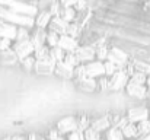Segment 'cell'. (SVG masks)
I'll return each mask as SVG.
<instances>
[{"instance_id":"obj_1","label":"cell","mask_w":150,"mask_h":140,"mask_svg":"<svg viewBox=\"0 0 150 140\" xmlns=\"http://www.w3.org/2000/svg\"><path fill=\"white\" fill-rule=\"evenodd\" d=\"M1 6H4L6 9L22 15V16H28V18H35V15L38 13V9L32 4V3H23V1H7V3H0Z\"/></svg>"},{"instance_id":"obj_2","label":"cell","mask_w":150,"mask_h":140,"mask_svg":"<svg viewBox=\"0 0 150 140\" xmlns=\"http://www.w3.org/2000/svg\"><path fill=\"white\" fill-rule=\"evenodd\" d=\"M125 118H127L128 123H133V124H139L144 120H149V107L146 104L131 107V108L127 109Z\"/></svg>"},{"instance_id":"obj_3","label":"cell","mask_w":150,"mask_h":140,"mask_svg":"<svg viewBox=\"0 0 150 140\" xmlns=\"http://www.w3.org/2000/svg\"><path fill=\"white\" fill-rule=\"evenodd\" d=\"M55 130L63 137H66V136H69V134H71L74 131H79L77 130V120H76V117L74 115H66V117L60 118L57 121V124H55Z\"/></svg>"},{"instance_id":"obj_4","label":"cell","mask_w":150,"mask_h":140,"mask_svg":"<svg viewBox=\"0 0 150 140\" xmlns=\"http://www.w3.org/2000/svg\"><path fill=\"white\" fill-rule=\"evenodd\" d=\"M106 61L112 63L114 66H117L121 70L130 61V55L125 51H122L121 48H118V47H109V53H108Z\"/></svg>"},{"instance_id":"obj_5","label":"cell","mask_w":150,"mask_h":140,"mask_svg":"<svg viewBox=\"0 0 150 140\" xmlns=\"http://www.w3.org/2000/svg\"><path fill=\"white\" fill-rule=\"evenodd\" d=\"M127 83H128V76L121 69L109 77V92H121L124 91Z\"/></svg>"},{"instance_id":"obj_6","label":"cell","mask_w":150,"mask_h":140,"mask_svg":"<svg viewBox=\"0 0 150 140\" xmlns=\"http://www.w3.org/2000/svg\"><path fill=\"white\" fill-rule=\"evenodd\" d=\"M12 50L16 54V57H18L19 61L23 60V58H26V57H31L34 54V51H35L31 40H26V41H22V43H13L12 44Z\"/></svg>"},{"instance_id":"obj_7","label":"cell","mask_w":150,"mask_h":140,"mask_svg":"<svg viewBox=\"0 0 150 140\" xmlns=\"http://www.w3.org/2000/svg\"><path fill=\"white\" fill-rule=\"evenodd\" d=\"M79 61V64H88L95 60V50L91 45H79L73 53Z\"/></svg>"},{"instance_id":"obj_8","label":"cell","mask_w":150,"mask_h":140,"mask_svg":"<svg viewBox=\"0 0 150 140\" xmlns=\"http://www.w3.org/2000/svg\"><path fill=\"white\" fill-rule=\"evenodd\" d=\"M85 72H86V77H91V79L98 80L99 77H103V76H105L103 63H102V61H98V60H93V61L85 64Z\"/></svg>"},{"instance_id":"obj_9","label":"cell","mask_w":150,"mask_h":140,"mask_svg":"<svg viewBox=\"0 0 150 140\" xmlns=\"http://www.w3.org/2000/svg\"><path fill=\"white\" fill-rule=\"evenodd\" d=\"M55 61L48 57L47 60H42V61H35V66H34V72L37 75H42V76H51L54 75V67H55Z\"/></svg>"},{"instance_id":"obj_10","label":"cell","mask_w":150,"mask_h":140,"mask_svg":"<svg viewBox=\"0 0 150 140\" xmlns=\"http://www.w3.org/2000/svg\"><path fill=\"white\" fill-rule=\"evenodd\" d=\"M125 93L137 101H146V95H147V88L146 86H140V85H134V83H127V86L124 88Z\"/></svg>"},{"instance_id":"obj_11","label":"cell","mask_w":150,"mask_h":140,"mask_svg":"<svg viewBox=\"0 0 150 140\" xmlns=\"http://www.w3.org/2000/svg\"><path fill=\"white\" fill-rule=\"evenodd\" d=\"M91 129H93L95 131L103 134L108 129H111V114H105V115H100L98 118L92 120Z\"/></svg>"},{"instance_id":"obj_12","label":"cell","mask_w":150,"mask_h":140,"mask_svg":"<svg viewBox=\"0 0 150 140\" xmlns=\"http://www.w3.org/2000/svg\"><path fill=\"white\" fill-rule=\"evenodd\" d=\"M79 45H80L79 41L74 40V38H71V37H69V35H61L60 40H58V44H57V47L61 48L66 54L67 53H74L76 48Z\"/></svg>"},{"instance_id":"obj_13","label":"cell","mask_w":150,"mask_h":140,"mask_svg":"<svg viewBox=\"0 0 150 140\" xmlns=\"http://www.w3.org/2000/svg\"><path fill=\"white\" fill-rule=\"evenodd\" d=\"M51 19H52V16H51V13L48 12V9L38 10V13L34 18V26L35 28H40V29H47L48 25H50Z\"/></svg>"},{"instance_id":"obj_14","label":"cell","mask_w":150,"mask_h":140,"mask_svg":"<svg viewBox=\"0 0 150 140\" xmlns=\"http://www.w3.org/2000/svg\"><path fill=\"white\" fill-rule=\"evenodd\" d=\"M45 37H47V29H40V28H34L31 31V43L35 50L41 48V47L45 45Z\"/></svg>"},{"instance_id":"obj_15","label":"cell","mask_w":150,"mask_h":140,"mask_svg":"<svg viewBox=\"0 0 150 140\" xmlns=\"http://www.w3.org/2000/svg\"><path fill=\"white\" fill-rule=\"evenodd\" d=\"M67 26H69V23H66L60 16H54V18L51 19L47 31H51V32H54V34H57V35L61 37V35H66Z\"/></svg>"},{"instance_id":"obj_16","label":"cell","mask_w":150,"mask_h":140,"mask_svg":"<svg viewBox=\"0 0 150 140\" xmlns=\"http://www.w3.org/2000/svg\"><path fill=\"white\" fill-rule=\"evenodd\" d=\"M73 82H74V85L77 86V89H80V91H83V92H88V93L96 92V80H95V79L85 77V79L73 80Z\"/></svg>"},{"instance_id":"obj_17","label":"cell","mask_w":150,"mask_h":140,"mask_svg":"<svg viewBox=\"0 0 150 140\" xmlns=\"http://www.w3.org/2000/svg\"><path fill=\"white\" fill-rule=\"evenodd\" d=\"M54 75L61 77V79H67V80H73V69L70 66H67L66 63H57L54 67Z\"/></svg>"},{"instance_id":"obj_18","label":"cell","mask_w":150,"mask_h":140,"mask_svg":"<svg viewBox=\"0 0 150 140\" xmlns=\"http://www.w3.org/2000/svg\"><path fill=\"white\" fill-rule=\"evenodd\" d=\"M16 29H18V26H15V25H12V23H7V22L0 21V38H6V40L15 41Z\"/></svg>"},{"instance_id":"obj_19","label":"cell","mask_w":150,"mask_h":140,"mask_svg":"<svg viewBox=\"0 0 150 140\" xmlns=\"http://www.w3.org/2000/svg\"><path fill=\"white\" fill-rule=\"evenodd\" d=\"M121 134L125 140H136L139 137V130H137V124H133V123H127L124 124L121 129Z\"/></svg>"},{"instance_id":"obj_20","label":"cell","mask_w":150,"mask_h":140,"mask_svg":"<svg viewBox=\"0 0 150 140\" xmlns=\"http://www.w3.org/2000/svg\"><path fill=\"white\" fill-rule=\"evenodd\" d=\"M0 63L1 64H7V66H13V64H18L19 60L16 57V54L13 53V50H7V51H3L0 53Z\"/></svg>"},{"instance_id":"obj_21","label":"cell","mask_w":150,"mask_h":140,"mask_svg":"<svg viewBox=\"0 0 150 140\" xmlns=\"http://www.w3.org/2000/svg\"><path fill=\"white\" fill-rule=\"evenodd\" d=\"M58 16L66 22V23H73L76 19V10L73 7H61L58 12Z\"/></svg>"},{"instance_id":"obj_22","label":"cell","mask_w":150,"mask_h":140,"mask_svg":"<svg viewBox=\"0 0 150 140\" xmlns=\"http://www.w3.org/2000/svg\"><path fill=\"white\" fill-rule=\"evenodd\" d=\"M130 63H131V66L134 67L136 72L143 73V75H146V76L150 75V63L140 61V60H133V58H130Z\"/></svg>"},{"instance_id":"obj_23","label":"cell","mask_w":150,"mask_h":140,"mask_svg":"<svg viewBox=\"0 0 150 140\" xmlns=\"http://www.w3.org/2000/svg\"><path fill=\"white\" fill-rule=\"evenodd\" d=\"M82 34H83V29L77 23H69L67 31H66V35H69V37H71V38H74V40L79 41V38L82 37Z\"/></svg>"},{"instance_id":"obj_24","label":"cell","mask_w":150,"mask_h":140,"mask_svg":"<svg viewBox=\"0 0 150 140\" xmlns=\"http://www.w3.org/2000/svg\"><path fill=\"white\" fill-rule=\"evenodd\" d=\"M76 120H77V130H79L80 133H83L86 129H89V127H91L92 118H91L89 115L83 114V115H79V117H76Z\"/></svg>"},{"instance_id":"obj_25","label":"cell","mask_w":150,"mask_h":140,"mask_svg":"<svg viewBox=\"0 0 150 140\" xmlns=\"http://www.w3.org/2000/svg\"><path fill=\"white\" fill-rule=\"evenodd\" d=\"M31 31H32V29H28V28H23V26H18V29H16V37H15V41H13V43H22V41L29 40Z\"/></svg>"},{"instance_id":"obj_26","label":"cell","mask_w":150,"mask_h":140,"mask_svg":"<svg viewBox=\"0 0 150 140\" xmlns=\"http://www.w3.org/2000/svg\"><path fill=\"white\" fill-rule=\"evenodd\" d=\"M103 140H125L121 134V130L120 129H108L105 133H103Z\"/></svg>"},{"instance_id":"obj_27","label":"cell","mask_w":150,"mask_h":140,"mask_svg":"<svg viewBox=\"0 0 150 140\" xmlns=\"http://www.w3.org/2000/svg\"><path fill=\"white\" fill-rule=\"evenodd\" d=\"M127 118L125 115H121V114H111V127L114 129H121L124 124H127Z\"/></svg>"},{"instance_id":"obj_28","label":"cell","mask_w":150,"mask_h":140,"mask_svg":"<svg viewBox=\"0 0 150 140\" xmlns=\"http://www.w3.org/2000/svg\"><path fill=\"white\" fill-rule=\"evenodd\" d=\"M32 57L35 58V61H42V60H47V58L50 57V48H48L47 45L41 47V48H38V50H35V51H34Z\"/></svg>"},{"instance_id":"obj_29","label":"cell","mask_w":150,"mask_h":140,"mask_svg":"<svg viewBox=\"0 0 150 140\" xmlns=\"http://www.w3.org/2000/svg\"><path fill=\"white\" fill-rule=\"evenodd\" d=\"M64 55H66V53H64L61 48H58V47L50 48V57L55 63H61V61L64 60Z\"/></svg>"},{"instance_id":"obj_30","label":"cell","mask_w":150,"mask_h":140,"mask_svg":"<svg viewBox=\"0 0 150 140\" xmlns=\"http://www.w3.org/2000/svg\"><path fill=\"white\" fill-rule=\"evenodd\" d=\"M82 136H83V140H102L103 139V134H100L98 131H95L93 129H86L83 133H82Z\"/></svg>"},{"instance_id":"obj_31","label":"cell","mask_w":150,"mask_h":140,"mask_svg":"<svg viewBox=\"0 0 150 140\" xmlns=\"http://www.w3.org/2000/svg\"><path fill=\"white\" fill-rule=\"evenodd\" d=\"M146 80H147V76H146V75H143V73H139V72H136V73L128 79V82H130V83L140 85V86H146Z\"/></svg>"},{"instance_id":"obj_32","label":"cell","mask_w":150,"mask_h":140,"mask_svg":"<svg viewBox=\"0 0 150 140\" xmlns=\"http://www.w3.org/2000/svg\"><path fill=\"white\" fill-rule=\"evenodd\" d=\"M108 53H109V45H103L99 47L95 50V60L98 61H106V57H108Z\"/></svg>"},{"instance_id":"obj_33","label":"cell","mask_w":150,"mask_h":140,"mask_svg":"<svg viewBox=\"0 0 150 140\" xmlns=\"http://www.w3.org/2000/svg\"><path fill=\"white\" fill-rule=\"evenodd\" d=\"M58 40H60V35L51 32V31H47V37H45V45L48 48H52V47H57L58 44Z\"/></svg>"},{"instance_id":"obj_34","label":"cell","mask_w":150,"mask_h":140,"mask_svg":"<svg viewBox=\"0 0 150 140\" xmlns=\"http://www.w3.org/2000/svg\"><path fill=\"white\" fill-rule=\"evenodd\" d=\"M96 91L99 92H109V79L108 77H99L96 80Z\"/></svg>"},{"instance_id":"obj_35","label":"cell","mask_w":150,"mask_h":140,"mask_svg":"<svg viewBox=\"0 0 150 140\" xmlns=\"http://www.w3.org/2000/svg\"><path fill=\"white\" fill-rule=\"evenodd\" d=\"M86 77V72H85V64H79L73 69V80H80Z\"/></svg>"},{"instance_id":"obj_36","label":"cell","mask_w":150,"mask_h":140,"mask_svg":"<svg viewBox=\"0 0 150 140\" xmlns=\"http://www.w3.org/2000/svg\"><path fill=\"white\" fill-rule=\"evenodd\" d=\"M137 130H139V136H146L150 133V118L144 120L142 123L137 124Z\"/></svg>"},{"instance_id":"obj_37","label":"cell","mask_w":150,"mask_h":140,"mask_svg":"<svg viewBox=\"0 0 150 140\" xmlns=\"http://www.w3.org/2000/svg\"><path fill=\"white\" fill-rule=\"evenodd\" d=\"M19 64L26 70V72H31V70H34V66H35V58L31 55V57H26V58H23V60H21L19 61Z\"/></svg>"},{"instance_id":"obj_38","label":"cell","mask_w":150,"mask_h":140,"mask_svg":"<svg viewBox=\"0 0 150 140\" xmlns=\"http://www.w3.org/2000/svg\"><path fill=\"white\" fill-rule=\"evenodd\" d=\"M63 63H66V64L70 66L71 69H74L76 66H79V61H77V58H76V55H74L73 53H67V54L64 55Z\"/></svg>"},{"instance_id":"obj_39","label":"cell","mask_w":150,"mask_h":140,"mask_svg":"<svg viewBox=\"0 0 150 140\" xmlns=\"http://www.w3.org/2000/svg\"><path fill=\"white\" fill-rule=\"evenodd\" d=\"M103 70H105V77H111L115 72H118L120 69L117 67V66H114L112 63H109V61H103Z\"/></svg>"},{"instance_id":"obj_40","label":"cell","mask_w":150,"mask_h":140,"mask_svg":"<svg viewBox=\"0 0 150 140\" xmlns=\"http://www.w3.org/2000/svg\"><path fill=\"white\" fill-rule=\"evenodd\" d=\"M73 9H74L77 13L88 12V10H89V4H88V1H83V0H76V1H74Z\"/></svg>"},{"instance_id":"obj_41","label":"cell","mask_w":150,"mask_h":140,"mask_svg":"<svg viewBox=\"0 0 150 140\" xmlns=\"http://www.w3.org/2000/svg\"><path fill=\"white\" fill-rule=\"evenodd\" d=\"M61 6H60V1H51L50 7H48V12L51 13V16H58V12H60Z\"/></svg>"},{"instance_id":"obj_42","label":"cell","mask_w":150,"mask_h":140,"mask_svg":"<svg viewBox=\"0 0 150 140\" xmlns=\"http://www.w3.org/2000/svg\"><path fill=\"white\" fill-rule=\"evenodd\" d=\"M12 44H13V41L6 40V38H0V53L10 50V48H12Z\"/></svg>"},{"instance_id":"obj_43","label":"cell","mask_w":150,"mask_h":140,"mask_svg":"<svg viewBox=\"0 0 150 140\" xmlns=\"http://www.w3.org/2000/svg\"><path fill=\"white\" fill-rule=\"evenodd\" d=\"M66 139L67 140H83V136H82V133H80V131H74V133H71V134L66 136Z\"/></svg>"},{"instance_id":"obj_44","label":"cell","mask_w":150,"mask_h":140,"mask_svg":"<svg viewBox=\"0 0 150 140\" xmlns=\"http://www.w3.org/2000/svg\"><path fill=\"white\" fill-rule=\"evenodd\" d=\"M146 101L150 104V88H147V95H146Z\"/></svg>"},{"instance_id":"obj_45","label":"cell","mask_w":150,"mask_h":140,"mask_svg":"<svg viewBox=\"0 0 150 140\" xmlns=\"http://www.w3.org/2000/svg\"><path fill=\"white\" fill-rule=\"evenodd\" d=\"M15 140H26L25 136H15Z\"/></svg>"},{"instance_id":"obj_46","label":"cell","mask_w":150,"mask_h":140,"mask_svg":"<svg viewBox=\"0 0 150 140\" xmlns=\"http://www.w3.org/2000/svg\"><path fill=\"white\" fill-rule=\"evenodd\" d=\"M146 88H150V75L147 76V80H146Z\"/></svg>"},{"instance_id":"obj_47","label":"cell","mask_w":150,"mask_h":140,"mask_svg":"<svg viewBox=\"0 0 150 140\" xmlns=\"http://www.w3.org/2000/svg\"><path fill=\"white\" fill-rule=\"evenodd\" d=\"M1 140H15V136H7V137H4V139Z\"/></svg>"},{"instance_id":"obj_48","label":"cell","mask_w":150,"mask_h":140,"mask_svg":"<svg viewBox=\"0 0 150 140\" xmlns=\"http://www.w3.org/2000/svg\"><path fill=\"white\" fill-rule=\"evenodd\" d=\"M54 140H67V139H66V137H63V136H58L57 139H54Z\"/></svg>"},{"instance_id":"obj_49","label":"cell","mask_w":150,"mask_h":140,"mask_svg":"<svg viewBox=\"0 0 150 140\" xmlns=\"http://www.w3.org/2000/svg\"><path fill=\"white\" fill-rule=\"evenodd\" d=\"M149 107V118H150V105H147Z\"/></svg>"},{"instance_id":"obj_50","label":"cell","mask_w":150,"mask_h":140,"mask_svg":"<svg viewBox=\"0 0 150 140\" xmlns=\"http://www.w3.org/2000/svg\"><path fill=\"white\" fill-rule=\"evenodd\" d=\"M102 140H103V139H102Z\"/></svg>"}]
</instances>
